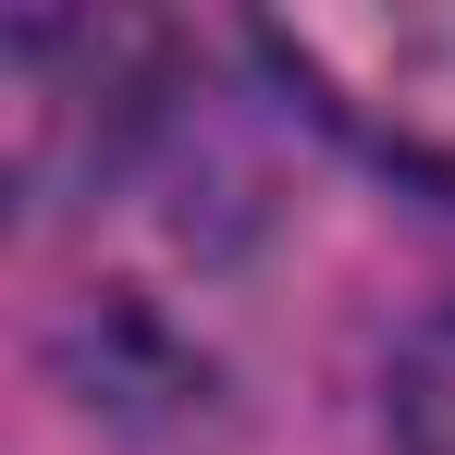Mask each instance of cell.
<instances>
[{"instance_id":"obj_1","label":"cell","mask_w":455,"mask_h":455,"mask_svg":"<svg viewBox=\"0 0 455 455\" xmlns=\"http://www.w3.org/2000/svg\"><path fill=\"white\" fill-rule=\"evenodd\" d=\"M246 50L332 148L455 210V0H307L259 12Z\"/></svg>"},{"instance_id":"obj_2","label":"cell","mask_w":455,"mask_h":455,"mask_svg":"<svg viewBox=\"0 0 455 455\" xmlns=\"http://www.w3.org/2000/svg\"><path fill=\"white\" fill-rule=\"evenodd\" d=\"M172 111V37L148 12H12L0 25V160L25 210L124 185Z\"/></svg>"},{"instance_id":"obj_3","label":"cell","mask_w":455,"mask_h":455,"mask_svg":"<svg viewBox=\"0 0 455 455\" xmlns=\"http://www.w3.org/2000/svg\"><path fill=\"white\" fill-rule=\"evenodd\" d=\"M394 455H455V307L419 320L394 357Z\"/></svg>"}]
</instances>
